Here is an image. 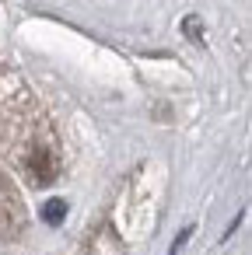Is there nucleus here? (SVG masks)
Instances as JSON below:
<instances>
[{"label": "nucleus", "mask_w": 252, "mask_h": 255, "mask_svg": "<svg viewBox=\"0 0 252 255\" xmlns=\"http://www.w3.org/2000/svg\"><path fill=\"white\" fill-rule=\"evenodd\" d=\"M63 210H67V206H63L60 199H49V203L42 206V217H46L49 224H60V220H63Z\"/></svg>", "instance_id": "f257e3e1"}]
</instances>
